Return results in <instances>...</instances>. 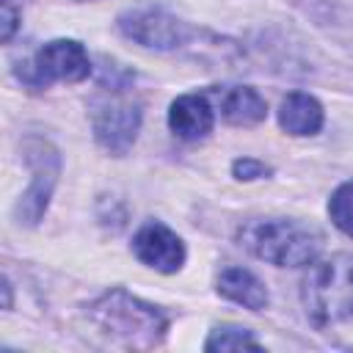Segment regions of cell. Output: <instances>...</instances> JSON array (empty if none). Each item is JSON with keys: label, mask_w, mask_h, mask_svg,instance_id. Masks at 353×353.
<instances>
[{"label": "cell", "mask_w": 353, "mask_h": 353, "mask_svg": "<svg viewBox=\"0 0 353 353\" xmlns=\"http://www.w3.org/2000/svg\"><path fill=\"white\" fill-rule=\"evenodd\" d=\"M94 138L110 154H124L141 130V105L127 97H102L91 102Z\"/></svg>", "instance_id": "8992f818"}, {"label": "cell", "mask_w": 353, "mask_h": 353, "mask_svg": "<svg viewBox=\"0 0 353 353\" xmlns=\"http://www.w3.org/2000/svg\"><path fill=\"white\" fill-rule=\"evenodd\" d=\"M14 30H17V11L8 3H3V41H8Z\"/></svg>", "instance_id": "2e32d148"}, {"label": "cell", "mask_w": 353, "mask_h": 353, "mask_svg": "<svg viewBox=\"0 0 353 353\" xmlns=\"http://www.w3.org/2000/svg\"><path fill=\"white\" fill-rule=\"evenodd\" d=\"M279 124L290 135H314L323 127V108L309 94H290L279 108Z\"/></svg>", "instance_id": "7c38bea8"}, {"label": "cell", "mask_w": 353, "mask_h": 353, "mask_svg": "<svg viewBox=\"0 0 353 353\" xmlns=\"http://www.w3.org/2000/svg\"><path fill=\"white\" fill-rule=\"evenodd\" d=\"M243 347L259 350V342L248 328H240V325H218L204 342V350H243Z\"/></svg>", "instance_id": "4fadbf2b"}, {"label": "cell", "mask_w": 353, "mask_h": 353, "mask_svg": "<svg viewBox=\"0 0 353 353\" xmlns=\"http://www.w3.org/2000/svg\"><path fill=\"white\" fill-rule=\"evenodd\" d=\"M22 160L33 171V182L17 204V221L25 226H33L41 221V215L50 204V196H52V188H55L58 171H61V154L50 141L28 138L22 143Z\"/></svg>", "instance_id": "277c9868"}, {"label": "cell", "mask_w": 353, "mask_h": 353, "mask_svg": "<svg viewBox=\"0 0 353 353\" xmlns=\"http://www.w3.org/2000/svg\"><path fill=\"white\" fill-rule=\"evenodd\" d=\"M88 74H91V61H88L85 47L74 39H55V41H47L44 47L36 50L33 63L19 77L28 85L41 88V85H50L52 80L80 83Z\"/></svg>", "instance_id": "5b68a950"}, {"label": "cell", "mask_w": 353, "mask_h": 353, "mask_svg": "<svg viewBox=\"0 0 353 353\" xmlns=\"http://www.w3.org/2000/svg\"><path fill=\"white\" fill-rule=\"evenodd\" d=\"M168 127L182 141H199L212 130V108L201 94H185L171 102Z\"/></svg>", "instance_id": "9c48e42d"}, {"label": "cell", "mask_w": 353, "mask_h": 353, "mask_svg": "<svg viewBox=\"0 0 353 353\" xmlns=\"http://www.w3.org/2000/svg\"><path fill=\"white\" fill-rule=\"evenodd\" d=\"M218 292L251 312H262L268 306V290L265 284L245 268H226L218 276Z\"/></svg>", "instance_id": "8fae6325"}, {"label": "cell", "mask_w": 353, "mask_h": 353, "mask_svg": "<svg viewBox=\"0 0 353 353\" xmlns=\"http://www.w3.org/2000/svg\"><path fill=\"white\" fill-rule=\"evenodd\" d=\"M119 28L127 39L152 50H176L190 39V28L163 8H132L119 17Z\"/></svg>", "instance_id": "52a82bcc"}, {"label": "cell", "mask_w": 353, "mask_h": 353, "mask_svg": "<svg viewBox=\"0 0 353 353\" xmlns=\"http://www.w3.org/2000/svg\"><path fill=\"white\" fill-rule=\"evenodd\" d=\"M301 301L312 328L336 347L353 350V256L314 262L303 276Z\"/></svg>", "instance_id": "6da1fadb"}, {"label": "cell", "mask_w": 353, "mask_h": 353, "mask_svg": "<svg viewBox=\"0 0 353 353\" xmlns=\"http://www.w3.org/2000/svg\"><path fill=\"white\" fill-rule=\"evenodd\" d=\"M328 215L339 232L353 237V182H345L334 190V196L328 201Z\"/></svg>", "instance_id": "5bb4252c"}, {"label": "cell", "mask_w": 353, "mask_h": 353, "mask_svg": "<svg viewBox=\"0 0 353 353\" xmlns=\"http://www.w3.org/2000/svg\"><path fill=\"white\" fill-rule=\"evenodd\" d=\"M232 171H234V176H237V179H243V182L262 179V176H268V174H270V168H268L265 163L254 160V157H240V160H234Z\"/></svg>", "instance_id": "9a60e30c"}, {"label": "cell", "mask_w": 353, "mask_h": 353, "mask_svg": "<svg viewBox=\"0 0 353 353\" xmlns=\"http://www.w3.org/2000/svg\"><path fill=\"white\" fill-rule=\"evenodd\" d=\"M88 317L110 345L127 350H152L168 331V317L157 306L119 287L97 298L88 306Z\"/></svg>", "instance_id": "7a4b0ae2"}, {"label": "cell", "mask_w": 353, "mask_h": 353, "mask_svg": "<svg viewBox=\"0 0 353 353\" xmlns=\"http://www.w3.org/2000/svg\"><path fill=\"white\" fill-rule=\"evenodd\" d=\"M218 102H221L223 119L229 124H237V127L259 124L268 116L265 99L254 88H248V85H229V88L218 91Z\"/></svg>", "instance_id": "30bf717a"}, {"label": "cell", "mask_w": 353, "mask_h": 353, "mask_svg": "<svg viewBox=\"0 0 353 353\" xmlns=\"http://www.w3.org/2000/svg\"><path fill=\"white\" fill-rule=\"evenodd\" d=\"M240 243L259 259L279 268H301L323 251V234L312 223L295 218L251 221L240 229Z\"/></svg>", "instance_id": "3957f363"}, {"label": "cell", "mask_w": 353, "mask_h": 353, "mask_svg": "<svg viewBox=\"0 0 353 353\" xmlns=\"http://www.w3.org/2000/svg\"><path fill=\"white\" fill-rule=\"evenodd\" d=\"M132 251L143 265H149L160 273H174L185 262L182 240L168 226H163L157 221H149L138 229V234L132 237Z\"/></svg>", "instance_id": "ba28073f"}]
</instances>
